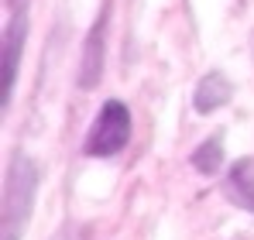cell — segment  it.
<instances>
[{"instance_id": "cell-1", "label": "cell", "mask_w": 254, "mask_h": 240, "mask_svg": "<svg viewBox=\"0 0 254 240\" xmlns=\"http://www.w3.org/2000/svg\"><path fill=\"white\" fill-rule=\"evenodd\" d=\"M38 189V168L21 151L10 155L7 182H3V206H0V234L3 240H21V230L31 216V202Z\"/></svg>"}, {"instance_id": "cell-2", "label": "cell", "mask_w": 254, "mask_h": 240, "mask_svg": "<svg viewBox=\"0 0 254 240\" xmlns=\"http://www.w3.org/2000/svg\"><path fill=\"white\" fill-rule=\"evenodd\" d=\"M130 141V110L121 100H107L100 107V114L93 120V130L83 141V155L89 158H110L117 151H124Z\"/></svg>"}, {"instance_id": "cell-3", "label": "cell", "mask_w": 254, "mask_h": 240, "mask_svg": "<svg viewBox=\"0 0 254 240\" xmlns=\"http://www.w3.org/2000/svg\"><path fill=\"white\" fill-rule=\"evenodd\" d=\"M24 38H28V17H24V7H21V10L10 14V21L3 28V103H10V96H14Z\"/></svg>"}, {"instance_id": "cell-4", "label": "cell", "mask_w": 254, "mask_h": 240, "mask_svg": "<svg viewBox=\"0 0 254 240\" xmlns=\"http://www.w3.org/2000/svg\"><path fill=\"white\" fill-rule=\"evenodd\" d=\"M103 35H107V10L96 17V24L89 28V35H86V45H83V62H79V86L83 89H93L96 82H100V76H103V48H107V41H103Z\"/></svg>"}, {"instance_id": "cell-5", "label": "cell", "mask_w": 254, "mask_h": 240, "mask_svg": "<svg viewBox=\"0 0 254 240\" xmlns=\"http://www.w3.org/2000/svg\"><path fill=\"white\" fill-rule=\"evenodd\" d=\"M230 96H234L230 79L220 76V72H206L203 79L196 82V89H192V107H196V114H213V110L227 107Z\"/></svg>"}, {"instance_id": "cell-6", "label": "cell", "mask_w": 254, "mask_h": 240, "mask_svg": "<svg viewBox=\"0 0 254 240\" xmlns=\"http://www.w3.org/2000/svg\"><path fill=\"white\" fill-rule=\"evenodd\" d=\"M223 192H227V199L234 202V206L254 213V158H241L227 172Z\"/></svg>"}, {"instance_id": "cell-7", "label": "cell", "mask_w": 254, "mask_h": 240, "mask_svg": "<svg viewBox=\"0 0 254 240\" xmlns=\"http://www.w3.org/2000/svg\"><path fill=\"white\" fill-rule=\"evenodd\" d=\"M220 165H223V137L213 134V137H206V141L192 151V168H196L199 175H216Z\"/></svg>"}, {"instance_id": "cell-8", "label": "cell", "mask_w": 254, "mask_h": 240, "mask_svg": "<svg viewBox=\"0 0 254 240\" xmlns=\"http://www.w3.org/2000/svg\"><path fill=\"white\" fill-rule=\"evenodd\" d=\"M24 3H28V0H7V7H10V10H21Z\"/></svg>"}]
</instances>
